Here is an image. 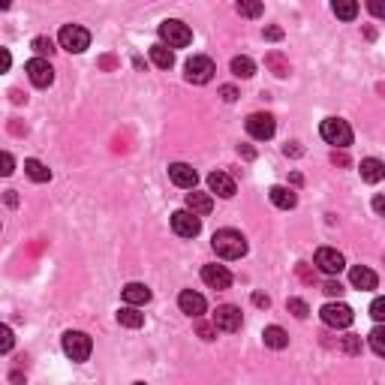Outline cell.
Wrapping results in <instances>:
<instances>
[{"mask_svg": "<svg viewBox=\"0 0 385 385\" xmlns=\"http://www.w3.org/2000/svg\"><path fill=\"white\" fill-rule=\"evenodd\" d=\"M214 253L220 259H241L247 253V238L241 232H235V229H220L214 232Z\"/></svg>", "mask_w": 385, "mask_h": 385, "instance_id": "6da1fadb", "label": "cell"}, {"mask_svg": "<svg viewBox=\"0 0 385 385\" xmlns=\"http://www.w3.org/2000/svg\"><path fill=\"white\" fill-rule=\"evenodd\" d=\"M319 132H322V139L334 148H349L352 145V127L343 121V117H325Z\"/></svg>", "mask_w": 385, "mask_h": 385, "instance_id": "7a4b0ae2", "label": "cell"}, {"mask_svg": "<svg viewBox=\"0 0 385 385\" xmlns=\"http://www.w3.org/2000/svg\"><path fill=\"white\" fill-rule=\"evenodd\" d=\"M160 39L169 45V49H187L193 43V30L178 19H169L160 25Z\"/></svg>", "mask_w": 385, "mask_h": 385, "instance_id": "3957f363", "label": "cell"}, {"mask_svg": "<svg viewBox=\"0 0 385 385\" xmlns=\"http://www.w3.org/2000/svg\"><path fill=\"white\" fill-rule=\"evenodd\" d=\"M319 316L328 328H349L352 319H355V313H352V307L343 304V301H328L325 307L319 310Z\"/></svg>", "mask_w": 385, "mask_h": 385, "instance_id": "277c9868", "label": "cell"}, {"mask_svg": "<svg viewBox=\"0 0 385 385\" xmlns=\"http://www.w3.org/2000/svg\"><path fill=\"white\" fill-rule=\"evenodd\" d=\"M60 49H67V51H73V54H82L84 49L91 45V34L84 27H78V25H64L60 27Z\"/></svg>", "mask_w": 385, "mask_h": 385, "instance_id": "5b68a950", "label": "cell"}, {"mask_svg": "<svg viewBox=\"0 0 385 385\" xmlns=\"http://www.w3.org/2000/svg\"><path fill=\"white\" fill-rule=\"evenodd\" d=\"M184 69H187V82H193V84H208L211 78H214V73H217L214 60L205 58V54H196V58H190Z\"/></svg>", "mask_w": 385, "mask_h": 385, "instance_id": "8992f818", "label": "cell"}, {"mask_svg": "<svg viewBox=\"0 0 385 385\" xmlns=\"http://www.w3.org/2000/svg\"><path fill=\"white\" fill-rule=\"evenodd\" d=\"M91 349H93V343H91V337L84 331H67L64 334V352L73 361H88Z\"/></svg>", "mask_w": 385, "mask_h": 385, "instance_id": "52a82bcc", "label": "cell"}, {"mask_svg": "<svg viewBox=\"0 0 385 385\" xmlns=\"http://www.w3.org/2000/svg\"><path fill=\"white\" fill-rule=\"evenodd\" d=\"M172 229H175V235H180V238H196V235L202 232V217L193 214L190 208L175 211V214H172Z\"/></svg>", "mask_w": 385, "mask_h": 385, "instance_id": "ba28073f", "label": "cell"}, {"mask_svg": "<svg viewBox=\"0 0 385 385\" xmlns=\"http://www.w3.org/2000/svg\"><path fill=\"white\" fill-rule=\"evenodd\" d=\"M313 262H316V268L322 274H328V277H334V274H340L343 268H347V259H343V253H337L334 247H319L316 256H313Z\"/></svg>", "mask_w": 385, "mask_h": 385, "instance_id": "9c48e42d", "label": "cell"}, {"mask_svg": "<svg viewBox=\"0 0 385 385\" xmlns=\"http://www.w3.org/2000/svg\"><path fill=\"white\" fill-rule=\"evenodd\" d=\"M241 322H244V316H241V310L235 307V304H220V307L214 310V325H217V331L235 334V331L241 328Z\"/></svg>", "mask_w": 385, "mask_h": 385, "instance_id": "30bf717a", "label": "cell"}, {"mask_svg": "<svg viewBox=\"0 0 385 385\" xmlns=\"http://www.w3.org/2000/svg\"><path fill=\"white\" fill-rule=\"evenodd\" d=\"M247 132H250V139H256V141H268L274 132H277V124H274L271 115L256 112L247 117Z\"/></svg>", "mask_w": 385, "mask_h": 385, "instance_id": "8fae6325", "label": "cell"}, {"mask_svg": "<svg viewBox=\"0 0 385 385\" xmlns=\"http://www.w3.org/2000/svg\"><path fill=\"white\" fill-rule=\"evenodd\" d=\"M27 78L36 84V88H49V84L54 82V69L51 64L45 58H34V60H27Z\"/></svg>", "mask_w": 385, "mask_h": 385, "instance_id": "7c38bea8", "label": "cell"}, {"mask_svg": "<svg viewBox=\"0 0 385 385\" xmlns=\"http://www.w3.org/2000/svg\"><path fill=\"white\" fill-rule=\"evenodd\" d=\"M169 178H172V184H175V187H180V190H196V180H199L196 169L187 166V163H172V166H169Z\"/></svg>", "mask_w": 385, "mask_h": 385, "instance_id": "4fadbf2b", "label": "cell"}, {"mask_svg": "<svg viewBox=\"0 0 385 385\" xmlns=\"http://www.w3.org/2000/svg\"><path fill=\"white\" fill-rule=\"evenodd\" d=\"M178 307L180 313H187V316H193V319H199L202 313H205V298H202L199 292H193V289H184V292L178 295Z\"/></svg>", "mask_w": 385, "mask_h": 385, "instance_id": "5bb4252c", "label": "cell"}, {"mask_svg": "<svg viewBox=\"0 0 385 385\" xmlns=\"http://www.w3.org/2000/svg\"><path fill=\"white\" fill-rule=\"evenodd\" d=\"M208 187H211V193L220 196V199H232V196L238 193L235 180L226 175V172H211V175H208Z\"/></svg>", "mask_w": 385, "mask_h": 385, "instance_id": "9a60e30c", "label": "cell"}, {"mask_svg": "<svg viewBox=\"0 0 385 385\" xmlns=\"http://www.w3.org/2000/svg\"><path fill=\"white\" fill-rule=\"evenodd\" d=\"M202 280H205L211 289H229L232 286V274L226 271L223 265H205V268H202Z\"/></svg>", "mask_w": 385, "mask_h": 385, "instance_id": "2e32d148", "label": "cell"}, {"mask_svg": "<svg viewBox=\"0 0 385 385\" xmlns=\"http://www.w3.org/2000/svg\"><path fill=\"white\" fill-rule=\"evenodd\" d=\"M268 199H271V205H274V208H280V211H292V208L298 205L295 190H289V187H280V184L268 190Z\"/></svg>", "mask_w": 385, "mask_h": 385, "instance_id": "e0dca14e", "label": "cell"}, {"mask_svg": "<svg viewBox=\"0 0 385 385\" xmlns=\"http://www.w3.org/2000/svg\"><path fill=\"white\" fill-rule=\"evenodd\" d=\"M361 178H364L367 184H380V180H385V163L376 160V156L361 160Z\"/></svg>", "mask_w": 385, "mask_h": 385, "instance_id": "ac0fdd59", "label": "cell"}, {"mask_svg": "<svg viewBox=\"0 0 385 385\" xmlns=\"http://www.w3.org/2000/svg\"><path fill=\"white\" fill-rule=\"evenodd\" d=\"M349 283L355 289H364V292H371V289H376V274L371 268H364V265H355V268L349 271Z\"/></svg>", "mask_w": 385, "mask_h": 385, "instance_id": "d6986e66", "label": "cell"}, {"mask_svg": "<svg viewBox=\"0 0 385 385\" xmlns=\"http://www.w3.org/2000/svg\"><path fill=\"white\" fill-rule=\"evenodd\" d=\"M187 208H190L193 214L205 217V214H211V211H214V199H211L208 193H196V190H190V193H187Z\"/></svg>", "mask_w": 385, "mask_h": 385, "instance_id": "ffe728a7", "label": "cell"}, {"mask_svg": "<svg viewBox=\"0 0 385 385\" xmlns=\"http://www.w3.org/2000/svg\"><path fill=\"white\" fill-rule=\"evenodd\" d=\"M124 301L127 304H148L151 301V289L145 286V283H127V286H124Z\"/></svg>", "mask_w": 385, "mask_h": 385, "instance_id": "44dd1931", "label": "cell"}, {"mask_svg": "<svg viewBox=\"0 0 385 385\" xmlns=\"http://www.w3.org/2000/svg\"><path fill=\"white\" fill-rule=\"evenodd\" d=\"M151 60H154V67H160V69H172L175 67V51H172L166 43H156V45H151Z\"/></svg>", "mask_w": 385, "mask_h": 385, "instance_id": "7402d4cb", "label": "cell"}, {"mask_svg": "<svg viewBox=\"0 0 385 385\" xmlns=\"http://www.w3.org/2000/svg\"><path fill=\"white\" fill-rule=\"evenodd\" d=\"M262 340H265V347H271V349H286L289 347V334L283 331L280 325H268V328H265Z\"/></svg>", "mask_w": 385, "mask_h": 385, "instance_id": "603a6c76", "label": "cell"}, {"mask_svg": "<svg viewBox=\"0 0 385 385\" xmlns=\"http://www.w3.org/2000/svg\"><path fill=\"white\" fill-rule=\"evenodd\" d=\"M117 322H121L124 328H141L145 325V313H139L136 304H127V307L117 310Z\"/></svg>", "mask_w": 385, "mask_h": 385, "instance_id": "cb8c5ba5", "label": "cell"}, {"mask_svg": "<svg viewBox=\"0 0 385 385\" xmlns=\"http://www.w3.org/2000/svg\"><path fill=\"white\" fill-rule=\"evenodd\" d=\"M25 172H27L30 180H36V184L51 180V169L45 166V163H39V160H25Z\"/></svg>", "mask_w": 385, "mask_h": 385, "instance_id": "d4e9b609", "label": "cell"}, {"mask_svg": "<svg viewBox=\"0 0 385 385\" xmlns=\"http://www.w3.org/2000/svg\"><path fill=\"white\" fill-rule=\"evenodd\" d=\"M331 12L343 21H352L358 15V0H331Z\"/></svg>", "mask_w": 385, "mask_h": 385, "instance_id": "484cf974", "label": "cell"}, {"mask_svg": "<svg viewBox=\"0 0 385 385\" xmlns=\"http://www.w3.org/2000/svg\"><path fill=\"white\" fill-rule=\"evenodd\" d=\"M232 75L235 78H253L256 75V64L247 58V54H241V58H232Z\"/></svg>", "mask_w": 385, "mask_h": 385, "instance_id": "4316f807", "label": "cell"}, {"mask_svg": "<svg viewBox=\"0 0 385 385\" xmlns=\"http://www.w3.org/2000/svg\"><path fill=\"white\" fill-rule=\"evenodd\" d=\"M235 10H238V15H244V19H259L265 6H262V0H238Z\"/></svg>", "mask_w": 385, "mask_h": 385, "instance_id": "83f0119b", "label": "cell"}, {"mask_svg": "<svg viewBox=\"0 0 385 385\" xmlns=\"http://www.w3.org/2000/svg\"><path fill=\"white\" fill-rule=\"evenodd\" d=\"M367 340H371V349L376 352V355H382V358H385V322H380V325L373 328Z\"/></svg>", "mask_w": 385, "mask_h": 385, "instance_id": "f1b7e54d", "label": "cell"}, {"mask_svg": "<svg viewBox=\"0 0 385 385\" xmlns=\"http://www.w3.org/2000/svg\"><path fill=\"white\" fill-rule=\"evenodd\" d=\"M286 307H289V313H292V316H298V319H307V313H310L307 301H301V298H289Z\"/></svg>", "mask_w": 385, "mask_h": 385, "instance_id": "f546056e", "label": "cell"}, {"mask_svg": "<svg viewBox=\"0 0 385 385\" xmlns=\"http://www.w3.org/2000/svg\"><path fill=\"white\" fill-rule=\"evenodd\" d=\"M30 45H34V51L39 54V58H45V54H49V58H51V54H54V43H51L49 36H36Z\"/></svg>", "mask_w": 385, "mask_h": 385, "instance_id": "4dcf8cb0", "label": "cell"}, {"mask_svg": "<svg viewBox=\"0 0 385 385\" xmlns=\"http://www.w3.org/2000/svg\"><path fill=\"white\" fill-rule=\"evenodd\" d=\"M268 67H271V69H274V73H277V75H289V64H286V60L280 58L277 51H274V54H268Z\"/></svg>", "mask_w": 385, "mask_h": 385, "instance_id": "1f68e13d", "label": "cell"}, {"mask_svg": "<svg viewBox=\"0 0 385 385\" xmlns=\"http://www.w3.org/2000/svg\"><path fill=\"white\" fill-rule=\"evenodd\" d=\"M340 347H343V352H349V355H358V352H361V337H343V343H340Z\"/></svg>", "mask_w": 385, "mask_h": 385, "instance_id": "d6a6232c", "label": "cell"}, {"mask_svg": "<svg viewBox=\"0 0 385 385\" xmlns=\"http://www.w3.org/2000/svg\"><path fill=\"white\" fill-rule=\"evenodd\" d=\"M364 3H367V10H371L373 19L385 21V0H364Z\"/></svg>", "mask_w": 385, "mask_h": 385, "instance_id": "836d02e7", "label": "cell"}, {"mask_svg": "<svg viewBox=\"0 0 385 385\" xmlns=\"http://www.w3.org/2000/svg\"><path fill=\"white\" fill-rule=\"evenodd\" d=\"M371 316L376 322H385V298H376V301L371 304Z\"/></svg>", "mask_w": 385, "mask_h": 385, "instance_id": "e575fe53", "label": "cell"}, {"mask_svg": "<svg viewBox=\"0 0 385 385\" xmlns=\"http://www.w3.org/2000/svg\"><path fill=\"white\" fill-rule=\"evenodd\" d=\"M12 349V331H10V325H3L0 328V352H10Z\"/></svg>", "mask_w": 385, "mask_h": 385, "instance_id": "d590c367", "label": "cell"}, {"mask_svg": "<svg viewBox=\"0 0 385 385\" xmlns=\"http://www.w3.org/2000/svg\"><path fill=\"white\" fill-rule=\"evenodd\" d=\"M322 292H325V295H331V298H340V295H343V286H340L337 280H328L325 286H322Z\"/></svg>", "mask_w": 385, "mask_h": 385, "instance_id": "8d00e7d4", "label": "cell"}, {"mask_svg": "<svg viewBox=\"0 0 385 385\" xmlns=\"http://www.w3.org/2000/svg\"><path fill=\"white\" fill-rule=\"evenodd\" d=\"M220 97H223L226 103H235V100H238V91H235L232 84H223V88H220Z\"/></svg>", "mask_w": 385, "mask_h": 385, "instance_id": "74e56055", "label": "cell"}, {"mask_svg": "<svg viewBox=\"0 0 385 385\" xmlns=\"http://www.w3.org/2000/svg\"><path fill=\"white\" fill-rule=\"evenodd\" d=\"M214 334H217V325H205V322L199 325V337H202V340H214Z\"/></svg>", "mask_w": 385, "mask_h": 385, "instance_id": "f35d334b", "label": "cell"}, {"mask_svg": "<svg viewBox=\"0 0 385 385\" xmlns=\"http://www.w3.org/2000/svg\"><path fill=\"white\" fill-rule=\"evenodd\" d=\"M12 166H15V163H12V154L3 151V169H0V172H3V175H12Z\"/></svg>", "mask_w": 385, "mask_h": 385, "instance_id": "ab89813d", "label": "cell"}, {"mask_svg": "<svg viewBox=\"0 0 385 385\" xmlns=\"http://www.w3.org/2000/svg\"><path fill=\"white\" fill-rule=\"evenodd\" d=\"M265 39L277 43V39H283V30H280V27H265Z\"/></svg>", "mask_w": 385, "mask_h": 385, "instance_id": "60d3db41", "label": "cell"}, {"mask_svg": "<svg viewBox=\"0 0 385 385\" xmlns=\"http://www.w3.org/2000/svg\"><path fill=\"white\" fill-rule=\"evenodd\" d=\"M373 211L380 217H385V196H373Z\"/></svg>", "mask_w": 385, "mask_h": 385, "instance_id": "b9f144b4", "label": "cell"}, {"mask_svg": "<svg viewBox=\"0 0 385 385\" xmlns=\"http://www.w3.org/2000/svg\"><path fill=\"white\" fill-rule=\"evenodd\" d=\"M253 304H256V307H268V295H262V292H253Z\"/></svg>", "mask_w": 385, "mask_h": 385, "instance_id": "7bdbcfd3", "label": "cell"}, {"mask_svg": "<svg viewBox=\"0 0 385 385\" xmlns=\"http://www.w3.org/2000/svg\"><path fill=\"white\" fill-rule=\"evenodd\" d=\"M0 64H3V69H10L12 58H10V49H0Z\"/></svg>", "mask_w": 385, "mask_h": 385, "instance_id": "ee69618b", "label": "cell"}, {"mask_svg": "<svg viewBox=\"0 0 385 385\" xmlns=\"http://www.w3.org/2000/svg\"><path fill=\"white\" fill-rule=\"evenodd\" d=\"M0 10H10V0H0Z\"/></svg>", "mask_w": 385, "mask_h": 385, "instance_id": "f6af8a7d", "label": "cell"}]
</instances>
